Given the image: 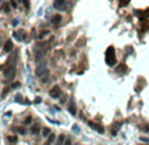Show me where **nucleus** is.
I'll use <instances>...</instances> for the list:
<instances>
[{
  "label": "nucleus",
  "instance_id": "nucleus-21",
  "mask_svg": "<svg viewBox=\"0 0 149 145\" xmlns=\"http://www.w3.org/2000/svg\"><path fill=\"white\" fill-rule=\"evenodd\" d=\"M73 131H75L77 133L79 132V128H78V125H74V127H73Z\"/></svg>",
  "mask_w": 149,
  "mask_h": 145
},
{
  "label": "nucleus",
  "instance_id": "nucleus-2",
  "mask_svg": "<svg viewBox=\"0 0 149 145\" xmlns=\"http://www.w3.org/2000/svg\"><path fill=\"white\" fill-rule=\"evenodd\" d=\"M59 95H61V88H59V86H54V87L50 90V96L56 99V98H58Z\"/></svg>",
  "mask_w": 149,
  "mask_h": 145
},
{
  "label": "nucleus",
  "instance_id": "nucleus-11",
  "mask_svg": "<svg viewBox=\"0 0 149 145\" xmlns=\"http://www.w3.org/2000/svg\"><path fill=\"white\" fill-rule=\"evenodd\" d=\"M54 139H56V136H54V133H52V135L49 136L48 141L45 142V145H52V144H53V141H54Z\"/></svg>",
  "mask_w": 149,
  "mask_h": 145
},
{
  "label": "nucleus",
  "instance_id": "nucleus-14",
  "mask_svg": "<svg viewBox=\"0 0 149 145\" xmlns=\"http://www.w3.org/2000/svg\"><path fill=\"white\" fill-rule=\"evenodd\" d=\"M8 141H9L11 144H16V142H17V137H15V136H9V137H8Z\"/></svg>",
  "mask_w": 149,
  "mask_h": 145
},
{
  "label": "nucleus",
  "instance_id": "nucleus-7",
  "mask_svg": "<svg viewBox=\"0 0 149 145\" xmlns=\"http://www.w3.org/2000/svg\"><path fill=\"white\" fill-rule=\"evenodd\" d=\"M13 37H15L16 40L21 41V40H24V33H22L21 30H17V32H15V33H13Z\"/></svg>",
  "mask_w": 149,
  "mask_h": 145
},
{
  "label": "nucleus",
  "instance_id": "nucleus-24",
  "mask_svg": "<svg viewBox=\"0 0 149 145\" xmlns=\"http://www.w3.org/2000/svg\"><path fill=\"white\" fill-rule=\"evenodd\" d=\"M20 86V83H15V85H13V88H17Z\"/></svg>",
  "mask_w": 149,
  "mask_h": 145
},
{
  "label": "nucleus",
  "instance_id": "nucleus-12",
  "mask_svg": "<svg viewBox=\"0 0 149 145\" xmlns=\"http://www.w3.org/2000/svg\"><path fill=\"white\" fill-rule=\"evenodd\" d=\"M64 141H66V136H64V135H61V136L58 137V141H57V145H62V144H64Z\"/></svg>",
  "mask_w": 149,
  "mask_h": 145
},
{
  "label": "nucleus",
  "instance_id": "nucleus-15",
  "mask_svg": "<svg viewBox=\"0 0 149 145\" xmlns=\"http://www.w3.org/2000/svg\"><path fill=\"white\" fill-rule=\"evenodd\" d=\"M15 131H17V132H19V133H21V135H24V133L27 132L24 127H19V128H15Z\"/></svg>",
  "mask_w": 149,
  "mask_h": 145
},
{
  "label": "nucleus",
  "instance_id": "nucleus-13",
  "mask_svg": "<svg viewBox=\"0 0 149 145\" xmlns=\"http://www.w3.org/2000/svg\"><path fill=\"white\" fill-rule=\"evenodd\" d=\"M50 135H52V133H50V129H49V128H45L44 131H42V136H44V137H46V136L49 137Z\"/></svg>",
  "mask_w": 149,
  "mask_h": 145
},
{
  "label": "nucleus",
  "instance_id": "nucleus-25",
  "mask_svg": "<svg viewBox=\"0 0 149 145\" xmlns=\"http://www.w3.org/2000/svg\"><path fill=\"white\" fill-rule=\"evenodd\" d=\"M34 103H41V99H40V98H37L36 100H34Z\"/></svg>",
  "mask_w": 149,
  "mask_h": 145
},
{
  "label": "nucleus",
  "instance_id": "nucleus-8",
  "mask_svg": "<svg viewBox=\"0 0 149 145\" xmlns=\"http://www.w3.org/2000/svg\"><path fill=\"white\" fill-rule=\"evenodd\" d=\"M65 5V0H57V2H54L53 7L54 8H61V7Z\"/></svg>",
  "mask_w": 149,
  "mask_h": 145
},
{
  "label": "nucleus",
  "instance_id": "nucleus-23",
  "mask_svg": "<svg viewBox=\"0 0 149 145\" xmlns=\"http://www.w3.org/2000/svg\"><path fill=\"white\" fill-rule=\"evenodd\" d=\"M30 120H32V117H30V116H29V117H27V120H25V123H27V124H28V123H30Z\"/></svg>",
  "mask_w": 149,
  "mask_h": 145
},
{
  "label": "nucleus",
  "instance_id": "nucleus-6",
  "mask_svg": "<svg viewBox=\"0 0 149 145\" xmlns=\"http://www.w3.org/2000/svg\"><path fill=\"white\" fill-rule=\"evenodd\" d=\"M13 75H15V67L9 69V70H7V71L4 73V77H5L7 79H9V78H13Z\"/></svg>",
  "mask_w": 149,
  "mask_h": 145
},
{
  "label": "nucleus",
  "instance_id": "nucleus-10",
  "mask_svg": "<svg viewBox=\"0 0 149 145\" xmlns=\"http://www.w3.org/2000/svg\"><path fill=\"white\" fill-rule=\"evenodd\" d=\"M61 20H62L61 15H56V16H53V19H52V21L54 22V24H59V22H61Z\"/></svg>",
  "mask_w": 149,
  "mask_h": 145
},
{
  "label": "nucleus",
  "instance_id": "nucleus-18",
  "mask_svg": "<svg viewBox=\"0 0 149 145\" xmlns=\"http://www.w3.org/2000/svg\"><path fill=\"white\" fill-rule=\"evenodd\" d=\"M3 9H4L5 12H9V5H8V4H4V5H3Z\"/></svg>",
  "mask_w": 149,
  "mask_h": 145
},
{
  "label": "nucleus",
  "instance_id": "nucleus-19",
  "mask_svg": "<svg viewBox=\"0 0 149 145\" xmlns=\"http://www.w3.org/2000/svg\"><path fill=\"white\" fill-rule=\"evenodd\" d=\"M15 100H16V102H19V103H21V102H22V98H21L20 95H17L16 98H15Z\"/></svg>",
  "mask_w": 149,
  "mask_h": 145
},
{
  "label": "nucleus",
  "instance_id": "nucleus-5",
  "mask_svg": "<svg viewBox=\"0 0 149 145\" xmlns=\"http://www.w3.org/2000/svg\"><path fill=\"white\" fill-rule=\"evenodd\" d=\"M12 48H13V42H12L11 40H8V41L5 42V45H4V51L8 53V51L12 50Z\"/></svg>",
  "mask_w": 149,
  "mask_h": 145
},
{
  "label": "nucleus",
  "instance_id": "nucleus-20",
  "mask_svg": "<svg viewBox=\"0 0 149 145\" xmlns=\"http://www.w3.org/2000/svg\"><path fill=\"white\" fill-rule=\"evenodd\" d=\"M65 145H71V140H70V139H66V141H65Z\"/></svg>",
  "mask_w": 149,
  "mask_h": 145
},
{
  "label": "nucleus",
  "instance_id": "nucleus-16",
  "mask_svg": "<svg viewBox=\"0 0 149 145\" xmlns=\"http://www.w3.org/2000/svg\"><path fill=\"white\" fill-rule=\"evenodd\" d=\"M38 132H40V128H38L37 125H34V127L32 128V133H33V135H37Z\"/></svg>",
  "mask_w": 149,
  "mask_h": 145
},
{
  "label": "nucleus",
  "instance_id": "nucleus-26",
  "mask_svg": "<svg viewBox=\"0 0 149 145\" xmlns=\"http://www.w3.org/2000/svg\"><path fill=\"white\" fill-rule=\"evenodd\" d=\"M11 5H12V7H16L17 4H16V3H15V2H11Z\"/></svg>",
  "mask_w": 149,
  "mask_h": 145
},
{
  "label": "nucleus",
  "instance_id": "nucleus-22",
  "mask_svg": "<svg viewBox=\"0 0 149 145\" xmlns=\"http://www.w3.org/2000/svg\"><path fill=\"white\" fill-rule=\"evenodd\" d=\"M12 24H13V25H17V24H19V20H17V19H15Z\"/></svg>",
  "mask_w": 149,
  "mask_h": 145
},
{
  "label": "nucleus",
  "instance_id": "nucleus-4",
  "mask_svg": "<svg viewBox=\"0 0 149 145\" xmlns=\"http://www.w3.org/2000/svg\"><path fill=\"white\" fill-rule=\"evenodd\" d=\"M128 71V69H127V66H125L124 63H120L119 66L116 67V73H119V74H125Z\"/></svg>",
  "mask_w": 149,
  "mask_h": 145
},
{
  "label": "nucleus",
  "instance_id": "nucleus-1",
  "mask_svg": "<svg viewBox=\"0 0 149 145\" xmlns=\"http://www.w3.org/2000/svg\"><path fill=\"white\" fill-rule=\"evenodd\" d=\"M106 63L108 66H114L116 63V56H115L114 46H108V49L106 50Z\"/></svg>",
  "mask_w": 149,
  "mask_h": 145
},
{
  "label": "nucleus",
  "instance_id": "nucleus-3",
  "mask_svg": "<svg viewBox=\"0 0 149 145\" xmlns=\"http://www.w3.org/2000/svg\"><path fill=\"white\" fill-rule=\"evenodd\" d=\"M89 125H90L92 129L98 131L99 133H104V128H103V127H100L99 124H95V123H92V121H89Z\"/></svg>",
  "mask_w": 149,
  "mask_h": 145
},
{
  "label": "nucleus",
  "instance_id": "nucleus-27",
  "mask_svg": "<svg viewBox=\"0 0 149 145\" xmlns=\"http://www.w3.org/2000/svg\"><path fill=\"white\" fill-rule=\"evenodd\" d=\"M24 5H25L27 8H28V7H29V3H28V2H24Z\"/></svg>",
  "mask_w": 149,
  "mask_h": 145
},
{
  "label": "nucleus",
  "instance_id": "nucleus-9",
  "mask_svg": "<svg viewBox=\"0 0 149 145\" xmlns=\"http://www.w3.org/2000/svg\"><path fill=\"white\" fill-rule=\"evenodd\" d=\"M69 112L71 113V115H75L77 113V110H75V104H74V102H71L69 104Z\"/></svg>",
  "mask_w": 149,
  "mask_h": 145
},
{
  "label": "nucleus",
  "instance_id": "nucleus-17",
  "mask_svg": "<svg viewBox=\"0 0 149 145\" xmlns=\"http://www.w3.org/2000/svg\"><path fill=\"white\" fill-rule=\"evenodd\" d=\"M46 34H48V30H42V32L40 33V36H38V37H40V38H42V37H45Z\"/></svg>",
  "mask_w": 149,
  "mask_h": 145
}]
</instances>
